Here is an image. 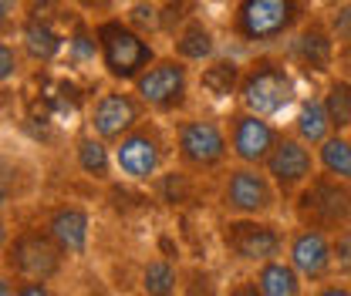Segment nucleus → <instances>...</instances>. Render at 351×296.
<instances>
[{
    "label": "nucleus",
    "instance_id": "f257e3e1",
    "mask_svg": "<svg viewBox=\"0 0 351 296\" xmlns=\"http://www.w3.org/2000/svg\"><path fill=\"white\" fill-rule=\"evenodd\" d=\"M237 105L257 111L263 118H284L298 105V78L291 71V57L277 51H261L243 64Z\"/></svg>",
    "mask_w": 351,
    "mask_h": 296
},
{
    "label": "nucleus",
    "instance_id": "f03ea898",
    "mask_svg": "<svg viewBox=\"0 0 351 296\" xmlns=\"http://www.w3.org/2000/svg\"><path fill=\"white\" fill-rule=\"evenodd\" d=\"M91 24H95V38H98V64H101L105 78L115 85H132L159 57L156 44L119 14L98 17Z\"/></svg>",
    "mask_w": 351,
    "mask_h": 296
},
{
    "label": "nucleus",
    "instance_id": "7ed1b4c3",
    "mask_svg": "<svg viewBox=\"0 0 351 296\" xmlns=\"http://www.w3.org/2000/svg\"><path fill=\"white\" fill-rule=\"evenodd\" d=\"M307 21V0H233L230 34L250 47L287 41Z\"/></svg>",
    "mask_w": 351,
    "mask_h": 296
},
{
    "label": "nucleus",
    "instance_id": "20e7f679",
    "mask_svg": "<svg viewBox=\"0 0 351 296\" xmlns=\"http://www.w3.org/2000/svg\"><path fill=\"white\" fill-rule=\"evenodd\" d=\"M173 145L179 169L189 175H210L223 172L233 159L226 125L217 118H196V115H176Z\"/></svg>",
    "mask_w": 351,
    "mask_h": 296
},
{
    "label": "nucleus",
    "instance_id": "39448f33",
    "mask_svg": "<svg viewBox=\"0 0 351 296\" xmlns=\"http://www.w3.org/2000/svg\"><path fill=\"white\" fill-rule=\"evenodd\" d=\"M287 206L298 226H314L335 236L351 226V182L317 169Z\"/></svg>",
    "mask_w": 351,
    "mask_h": 296
},
{
    "label": "nucleus",
    "instance_id": "423d86ee",
    "mask_svg": "<svg viewBox=\"0 0 351 296\" xmlns=\"http://www.w3.org/2000/svg\"><path fill=\"white\" fill-rule=\"evenodd\" d=\"M135 94L156 118H176L186 115L189 108V91H193V64L182 61L179 54H159L135 81Z\"/></svg>",
    "mask_w": 351,
    "mask_h": 296
},
{
    "label": "nucleus",
    "instance_id": "0eeeda50",
    "mask_svg": "<svg viewBox=\"0 0 351 296\" xmlns=\"http://www.w3.org/2000/svg\"><path fill=\"white\" fill-rule=\"evenodd\" d=\"M176 152V145L169 142L166 128L152 118H142L132 128L129 135H122L112 145L115 155V172L129 182H152L159 178L162 169L169 165V155Z\"/></svg>",
    "mask_w": 351,
    "mask_h": 296
},
{
    "label": "nucleus",
    "instance_id": "6e6552de",
    "mask_svg": "<svg viewBox=\"0 0 351 296\" xmlns=\"http://www.w3.org/2000/svg\"><path fill=\"white\" fill-rule=\"evenodd\" d=\"M287 236L291 229L277 226L274 215H226L219 229V243L233 263L243 266H261L267 259L287 253Z\"/></svg>",
    "mask_w": 351,
    "mask_h": 296
},
{
    "label": "nucleus",
    "instance_id": "1a4fd4ad",
    "mask_svg": "<svg viewBox=\"0 0 351 296\" xmlns=\"http://www.w3.org/2000/svg\"><path fill=\"white\" fill-rule=\"evenodd\" d=\"M217 202L226 215H277L284 196L263 165L237 162L223 169Z\"/></svg>",
    "mask_w": 351,
    "mask_h": 296
},
{
    "label": "nucleus",
    "instance_id": "9d476101",
    "mask_svg": "<svg viewBox=\"0 0 351 296\" xmlns=\"http://www.w3.org/2000/svg\"><path fill=\"white\" fill-rule=\"evenodd\" d=\"M142 118H149V108L142 105V98L135 94L132 85H115L101 91L88 108V128L98 138H105L108 145H115L122 135H129Z\"/></svg>",
    "mask_w": 351,
    "mask_h": 296
},
{
    "label": "nucleus",
    "instance_id": "9b49d317",
    "mask_svg": "<svg viewBox=\"0 0 351 296\" xmlns=\"http://www.w3.org/2000/svg\"><path fill=\"white\" fill-rule=\"evenodd\" d=\"M263 169L274 178V185L280 189L284 202H291V199L301 192V185L321 169V165H317V148L307 145L304 138H298L294 131H280V138H277V145L270 148Z\"/></svg>",
    "mask_w": 351,
    "mask_h": 296
},
{
    "label": "nucleus",
    "instance_id": "f8f14e48",
    "mask_svg": "<svg viewBox=\"0 0 351 296\" xmlns=\"http://www.w3.org/2000/svg\"><path fill=\"white\" fill-rule=\"evenodd\" d=\"M7 269L21 280H54L64 266V250L54 243L47 229H21L7 243Z\"/></svg>",
    "mask_w": 351,
    "mask_h": 296
},
{
    "label": "nucleus",
    "instance_id": "ddd939ff",
    "mask_svg": "<svg viewBox=\"0 0 351 296\" xmlns=\"http://www.w3.org/2000/svg\"><path fill=\"white\" fill-rule=\"evenodd\" d=\"M284 128L274 118H263L257 111H247L237 105V111H230L226 118V135H230V148H233V162H247V165H263L270 148L277 145Z\"/></svg>",
    "mask_w": 351,
    "mask_h": 296
},
{
    "label": "nucleus",
    "instance_id": "4468645a",
    "mask_svg": "<svg viewBox=\"0 0 351 296\" xmlns=\"http://www.w3.org/2000/svg\"><path fill=\"white\" fill-rule=\"evenodd\" d=\"M287 259L307 283H324L335 276V236L314 226H298L287 236Z\"/></svg>",
    "mask_w": 351,
    "mask_h": 296
},
{
    "label": "nucleus",
    "instance_id": "2eb2a0df",
    "mask_svg": "<svg viewBox=\"0 0 351 296\" xmlns=\"http://www.w3.org/2000/svg\"><path fill=\"white\" fill-rule=\"evenodd\" d=\"M291 64L304 68L307 75H328L335 68V31L324 24V17H307L304 24L287 38Z\"/></svg>",
    "mask_w": 351,
    "mask_h": 296
},
{
    "label": "nucleus",
    "instance_id": "dca6fc26",
    "mask_svg": "<svg viewBox=\"0 0 351 296\" xmlns=\"http://www.w3.org/2000/svg\"><path fill=\"white\" fill-rule=\"evenodd\" d=\"M44 229L54 236V243L64 250V256H85L91 243V215L82 206H58L47 212Z\"/></svg>",
    "mask_w": 351,
    "mask_h": 296
},
{
    "label": "nucleus",
    "instance_id": "f3484780",
    "mask_svg": "<svg viewBox=\"0 0 351 296\" xmlns=\"http://www.w3.org/2000/svg\"><path fill=\"white\" fill-rule=\"evenodd\" d=\"M17 38H21L24 54H27L31 61H38V64L58 61V57L64 54V47H68V34H61V31L54 27V21L44 17V14H27V17L21 21Z\"/></svg>",
    "mask_w": 351,
    "mask_h": 296
},
{
    "label": "nucleus",
    "instance_id": "a211bd4d",
    "mask_svg": "<svg viewBox=\"0 0 351 296\" xmlns=\"http://www.w3.org/2000/svg\"><path fill=\"white\" fill-rule=\"evenodd\" d=\"M304 276L298 273V266L291 259H267L261 266H254V290L261 296H301L304 293Z\"/></svg>",
    "mask_w": 351,
    "mask_h": 296
},
{
    "label": "nucleus",
    "instance_id": "6ab92c4d",
    "mask_svg": "<svg viewBox=\"0 0 351 296\" xmlns=\"http://www.w3.org/2000/svg\"><path fill=\"white\" fill-rule=\"evenodd\" d=\"M173 54H179L189 64H206L217 57V34L203 17H189L173 38Z\"/></svg>",
    "mask_w": 351,
    "mask_h": 296
},
{
    "label": "nucleus",
    "instance_id": "aec40b11",
    "mask_svg": "<svg viewBox=\"0 0 351 296\" xmlns=\"http://www.w3.org/2000/svg\"><path fill=\"white\" fill-rule=\"evenodd\" d=\"M291 131L298 135V138H304L307 145H321L335 125H331V115H328V108H324V98L321 94H307L298 101V111H294V122H291Z\"/></svg>",
    "mask_w": 351,
    "mask_h": 296
},
{
    "label": "nucleus",
    "instance_id": "412c9836",
    "mask_svg": "<svg viewBox=\"0 0 351 296\" xmlns=\"http://www.w3.org/2000/svg\"><path fill=\"white\" fill-rule=\"evenodd\" d=\"M75 162H78V169L85 172L88 178H98V182H108L112 172H115L112 145L105 138H98L91 128L85 135H78V142H75Z\"/></svg>",
    "mask_w": 351,
    "mask_h": 296
},
{
    "label": "nucleus",
    "instance_id": "4be33fe9",
    "mask_svg": "<svg viewBox=\"0 0 351 296\" xmlns=\"http://www.w3.org/2000/svg\"><path fill=\"white\" fill-rule=\"evenodd\" d=\"M240 75H243V68L237 64V61H230V57H213V61H206L203 64V71H199V88L210 94V98H237V88H240Z\"/></svg>",
    "mask_w": 351,
    "mask_h": 296
},
{
    "label": "nucleus",
    "instance_id": "5701e85b",
    "mask_svg": "<svg viewBox=\"0 0 351 296\" xmlns=\"http://www.w3.org/2000/svg\"><path fill=\"white\" fill-rule=\"evenodd\" d=\"M317 165L338 178L351 182V135L348 131H331L317 145Z\"/></svg>",
    "mask_w": 351,
    "mask_h": 296
},
{
    "label": "nucleus",
    "instance_id": "b1692460",
    "mask_svg": "<svg viewBox=\"0 0 351 296\" xmlns=\"http://www.w3.org/2000/svg\"><path fill=\"white\" fill-rule=\"evenodd\" d=\"M324 108L331 115L335 131H351V78L348 75H331L328 85L321 91Z\"/></svg>",
    "mask_w": 351,
    "mask_h": 296
},
{
    "label": "nucleus",
    "instance_id": "393cba45",
    "mask_svg": "<svg viewBox=\"0 0 351 296\" xmlns=\"http://www.w3.org/2000/svg\"><path fill=\"white\" fill-rule=\"evenodd\" d=\"M142 290L149 296H169L179 290V269L169 259H149L142 266Z\"/></svg>",
    "mask_w": 351,
    "mask_h": 296
},
{
    "label": "nucleus",
    "instance_id": "a878e982",
    "mask_svg": "<svg viewBox=\"0 0 351 296\" xmlns=\"http://www.w3.org/2000/svg\"><path fill=\"white\" fill-rule=\"evenodd\" d=\"M68 57L75 64H95L98 57V38H95V24L88 21H75V27L68 31Z\"/></svg>",
    "mask_w": 351,
    "mask_h": 296
},
{
    "label": "nucleus",
    "instance_id": "bb28decb",
    "mask_svg": "<svg viewBox=\"0 0 351 296\" xmlns=\"http://www.w3.org/2000/svg\"><path fill=\"white\" fill-rule=\"evenodd\" d=\"M21 51L14 47V41L10 38H3V44H0V81H3V88H10V81H17L21 78Z\"/></svg>",
    "mask_w": 351,
    "mask_h": 296
},
{
    "label": "nucleus",
    "instance_id": "cd10ccee",
    "mask_svg": "<svg viewBox=\"0 0 351 296\" xmlns=\"http://www.w3.org/2000/svg\"><path fill=\"white\" fill-rule=\"evenodd\" d=\"M335 276L351 283V226L335 232Z\"/></svg>",
    "mask_w": 351,
    "mask_h": 296
},
{
    "label": "nucleus",
    "instance_id": "c85d7f7f",
    "mask_svg": "<svg viewBox=\"0 0 351 296\" xmlns=\"http://www.w3.org/2000/svg\"><path fill=\"white\" fill-rule=\"evenodd\" d=\"M125 21H129L132 27H138L145 38L159 31V10H156L152 3H135V7H132V14L125 17Z\"/></svg>",
    "mask_w": 351,
    "mask_h": 296
},
{
    "label": "nucleus",
    "instance_id": "c756f323",
    "mask_svg": "<svg viewBox=\"0 0 351 296\" xmlns=\"http://www.w3.org/2000/svg\"><path fill=\"white\" fill-rule=\"evenodd\" d=\"M21 3L24 0H0V21H3V38H10V31H21Z\"/></svg>",
    "mask_w": 351,
    "mask_h": 296
},
{
    "label": "nucleus",
    "instance_id": "7c9ffc66",
    "mask_svg": "<svg viewBox=\"0 0 351 296\" xmlns=\"http://www.w3.org/2000/svg\"><path fill=\"white\" fill-rule=\"evenodd\" d=\"M75 7H78L85 17L98 21V17H108V14H115L119 0H75Z\"/></svg>",
    "mask_w": 351,
    "mask_h": 296
},
{
    "label": "nucleus",
    "instance_id": "2f4dec72",
    "mask_svg": "<svg viewBox=\"0 0 351 296\" xmlns=\"http://www.w3.org/2000/svg\"><path fill=\"white\" fill-rule=\"evenodd\" d=\"M14 293H21V296H47L51 293V286H47V280H24L21 286H14Z\"/></svg>",
    "mask_w": 351,
    "mask_h": 296
},
{
    "label": "nucleus",
    "instance_id": "473e14b6",
    "mask_svg": "<svg viewBox=\"0 0 351 296\" xmlns=\"http://www.w3.org/2000/svg\"><path fill=\"white\" fill-rule=\"evenodd\" d=\"M317 293H324V296H351V286H317Z\"/></svg>",
    "mask_w": 351,
    "mask_h": 296
},
{
    "label": "nucleus",
    "instance_id": "72a5a7b5",
    "mask_svg": "<svg viewBox=\"0 0 351 296\" xmlns=\"http://www.w3.org/2000/svg\"><path fill=\"white\" fill-rule=\"evenodd\" d=\"M27 7H34V10H44V7H54L58 0H24Z\"/></svg>",
    "mask_w": 351,
    "mask_h": 296
},
{
    "label": "nucleus",
    "instance_id": "f704fd0d",
    "mask_svg": "<svg viewBox=\"0 0 351 296\" xmlns=\"http://www.w3.org/2000/svg\"><path fill=\"white\" fill-rule=\"evenodd\" d=\"M348 78H351V64H348Z\"/></svg>",
    "mask_w": 351,
    "mask_h": 296
},
{
    "label": "nucleus",
    "instance_id": "c9c22d12",
    "mask_svg": "<svg viewBox=\"0 0 351 296\" xmlns=\"http://www.w3.org/2000/svg\"><path fill=\"white\" fill-rule=\"evenodd\" d=\"M348 135H351V131H348Z\"/></svg>",
    "mask_w": 351,
    "mask_h": 296
}]
</instances>
